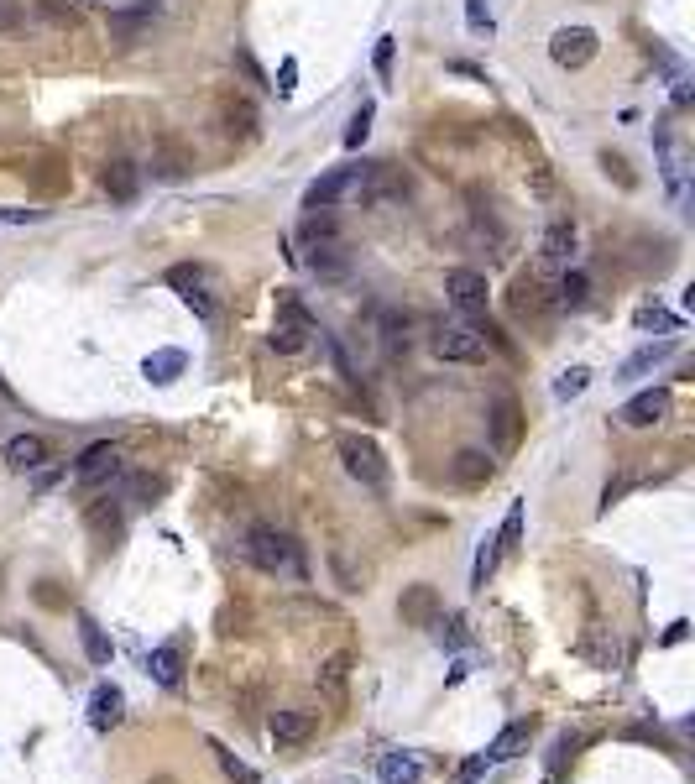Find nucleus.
Segmentation results:
<instances>
[{
  "instance_id": "1",
  "label": "nucleus",
  "mask_w": 695,
  "mask_h": 784,
  "mask_svg": "<svg viewBox=\"0 0 695 784\" xmlns=\"http://www.w3.org/2000/svg\"><path fill=\"white\" fill-rule=\"evenodd\" d=\"M246 560L257 565L262 575H277V581H309V560H304V544H298L288 528H272V523H257L246 534Z\"/></svg>"
},
{
  "instance_id": "2",
  "label": "nucleus",
  "mask_w": 695,
  "mask_h": 784,
  "mask_svg": "<svg viewBox=\"0 0 695 784\" xmlns=\"http://www.w3.org/2000/svg\"><path fill=\"white\" fill-rule=\"evenodd\" d=\"M377 178L372 163H351V168H330L324 178L309 183V194H304V210H335L340 199H356L366 194V183Z\"/></svg>"
},
{
  "instance_id": "3",
  "label": "nucleus",
  "mask_w": 695,
  "mask_h": 784,
  "mask_svg": "<svg viewBox=\"0 0 695 784\" xmlns=\"http://www.w3.org/2000/svg\"><path fill=\"white\" fill-rule=\"evenodd\" d=\"M340 466H345V476L351 481H361L366 492H387V460H382V450L366 440V434H340Z\"/></svg>"
},
{
  "instance_id": "4",
  "label": "nucleus",
  "mask_w": 695,
  "mask_h": 784,
  "mask_svg": "<svg viewBox=\"0 0 695 784\" xmlns=\"http://www.w3.org/2000/svg\"><path fill=\"white\" fill-rule=\"evenodd\" d=\"M429 351L450 366H481L486 361V335L476 325H434Z\"/></svg>"
},
{
  "instance_id": "5",
  "label": "nucleus",
  "mask_w": 695,
  "mask_h": 784,
  "mask_svg": "<svg viewBox=\"0 0 695 784\" xmlns=\"http://www.w3.org/2000/svg\"><path fill=\"white\" fill-rule=\"evenodd\" d=\"M168 288L189 304L199 319H215V272L210 267H199V262H178V267H168Z\"/></svg>"
},
{
  "instance_id": "6",
  "label": "nucleus",
  "mask_w": 695,
  "mask_h": 784,
  "mask_svg": "<svg viewBox=\"0 0 695 784\" xmlns=\"http://www.w3.org/2000/svg\"><path fill=\"white\" fill-rule=\"evenodd\" d=\"M309 335H314V319H309V314H304V309H298L293 298H288V304L277 309V319H272V335H267V345H272L277 356H298V351H304V345H309Z\"/></svg>"
},
{
  "instance_id": "7",
  "label": "nucleus",
  "mask_w": 695,
  "mask_h": 784,
  "mask_svg": "<svg viewBox=\"0 0 695 784\" xmlns=\"http://www.w3.org/2000/svg\"><path fill=\"white\" fill-rule=\"evenodd\" d=\"M445 293H450V304L466 314V319H486V304H492V288H486V278L481 272H471V267H455V272H445Z\"/></svg>"
},
{
  "instance_id": "8",
  "label": "nucleus",
  "mask_w": 695,
  "mask_h": 784,
  "mask_svg": "<svg viewBox=\"0 0 695 784\" xmlns=\"http://www.w3.org/2000/svg\"><path fill=\"white\" fill-rule=\"evenodd\" d=\"M596 53H601V37L591 27H560L549 37V58L560 68H586Z\"/></svg>"
},
{
  "instance_id": "9",
  "label": "nucleus",
  "mask_w": 695,
  "mask_h": 784,
  "mask_svg": "<svg viewBox=\"0 0 695 784\" xmlns=\"http://www.w3.org/2000/svg\"><path fill=\"white\" fill-rule=\"evenodd\" d=\"M486 434H492L497 450H513L523 440V413H518L513 392H497V398L486 403Z\"/></svg>"
},
{
  "instance_id": "10",
  "label": "nucleus",
  "mask_w": 695,
  "mask_h": 784,
  "mask_svg": "<svg viewBox=\"0 0 695 784\" xmlns=\"http://www.w3.org/2000/svg\"><path fill=\"white\" fill-rule=\"evenodd\" d=\"M664 413H669V387H648V392H638V398L617 413V419L628 429H654Z\"/></svg>"
},
{
  "instance_id": "11",
  "label": "nucleus",
  "mask_w": 695,
  "mask_h": 784,
  "mask_svg": "<svg viewBox=\"0 0 695 784\" xmlns=\"http://www.w3.org/2000/svg\"><path fill=\"white\" fill-rule=\"evenodd\" d=\"M115 471H121V450H115L110 440L89 445V450L74 460V476L84 481V487H95V481H105V476H115Z\"/></svg>"
},
{
  "instance_id": "12",
  "label": "nucleus",
  "mask_w": 695,
  "mask_h": 784,
  "mask_svg": "<svg viewBox=\"0 0 695 784\" xmlns=\"http://www.w3.org/2000/svg\"><path fill=\"white\" fill-rule=\"evenodd\" d=\"M450 476H455V487H486L497 476V460H492V450H460L450 460Z\"/></svg>"
},
{
  "instance_id": "13",
  "label": "nucleus",
  "mask_w": 695,
  "mask_h": 784,
  "mask_svg": "<svg viewBox=\"0 0 695 784\" xmlns=\"http://www.w3.org/2000/svg\"><path fill=\"white\" fill-rule=\"evenodd\" d=\"M6 466L21 471V476H32L37 466H48V440H42V434H11V440H6Z\"/></svg>"
},
{
  "instance_id": "14",
  "label": "nucleus",
  "mask_w": 695,
  "mask_h": 784,
  "mask_svg": "<svg viewBox=\"0 0 695 784\" xmlns=\"http://www.w3.org/2000/svg\"><path fill=\"white\" fill-rule=\"evenodd\" d=\"M84 523H89V534H100V539H121V528H126L121 497H95L84 507Z\"/></svg>"
},
{
  "instance_id": "15",
  "label": "nucleus",
  "mask_w": 695,
  "mask_h": 784,
  "mask_svg": "<svg viewBox=\"0 0 695 784\" xmlns=\"http://www.w3.org/2000/svg\"><path fill=\"white\" fill-rule=\"evenodd\" d=\"M309 272H314V278H324V283H335V278L351 272V257H345L340 241H319V246H309Z\"/></svg>"
},
{
  "instance_id": "16",
  "label": "nucleus",
  "mask_w": 695,
  "mask_h": 784,
  "mask_svg": "<svg viewBox=\"0 0 695 784\" xmlns=\"http://www.w3.org/2000/svg\"><path fill=\"white\" fill-rule=\"evenodd\" d=\"M528 737H534V722H507L502 732H497V743L486 748V764H507V758H518V753H528Z\"/></svg>"
},
{
  "instance_id": "17",
  "label": "nucleus",
  "mask_w": 695,
  "mask_h": 784,
  "mask_svg": "<svg viewBox=\"0 0 695 784\" xmlns=\"http://www.w3.org/2000/svg\"><path fill=\"white\" fill-rule=\"evenodd\" d=\"M309 732H314V717H309V711H272V743H277V748L309 743Z\"/></svg>"
},
{
  "instance_id": "18",
  "label": "nucleus",
  "mask_w": 695,
  "mask_h": 784,
  "mask_svg": "<svg viewBox=\"0 0 695 784\" xmlns=\"http://www.w3.org/2000/svg\"><path fill=\"white\" fill-rule=\"evenodd\" d=\"M121 717H126V696L115 685H100L95 701H89V722H95L100 732H110V727H121Z\"/></svg>"
},
{
  "instance_id": "19",
  "label": "nucleus",
  "mask_w": 695,
  "mask_h": 784,
  "mask_svg": "<svg viewBox=\"0 0 695 784\" xmlns=\"http://www.w3.org/2000/svg\"><path fill=\"white\" fill-rule=\"evenodd\" d=\"M147 675L157 680V685H178L183 680V643H162V649H152V659H147Z\"/></svg>"
},
{
  "instance_id": "20",
  "label": "nucleus",
  "mask_w": 695,
  "mask_h": 784,
  "mask_svg": "<svg viewBox=\"0 0 695 784\" xmlns=\"http://www.w3.org/2000/svg\"><path fill=\"white\" fill-rule=\"evenodd\" d=\"M100 189H105L115 204H131V199H136V189H142V178H136V168H131V163H105Z\"/></svg>"
},
{
  "instance_id": "21",
  "label": "nucleus",
  "mask_w": 695,
  "mask_h": 784,
  "mask_svg": "<svg viewBox=\"0 0 695 784\" xmlns=\"http://www.w3.org/2000/svg\"><path fill=\"white\" fill-rule=\"evenodd\" d=\"M183 366H189V356H183V351H152V356L142 361V377H147L152 387H168V382L183 377Z\"/></svg>"
},
{
  "instance_id": "22",
  "label": "nucleus",
  "mask_w": 695,
  "mask_h": 784,
  "mask_svg": "<svg viewBox=\"0 0 695 784\" xmlns=\"http://www.w3.org/2000/svg\"><path fill=\"white\" fill-rule=\"evenodd\" d=\"M680 345L675 340H659V345H643V351H633L628 361H622V382H633V377H643V372H654V366H664L669 356H675Z\"/></svg>"
},
{
  "instance_id": "23",
  "label": "nucleus",
  "mask_w": 695,
  "mask_h": 784,
  "mask_svg": "<svg viewBox=\"0 0 695 784\" xmlns=\"http://www.w3.org/2000/svg\"><path fill=\"white\" fill-rule=\"evenodd\" d=\"M377 779L382 784H419L424 769H419V758H413V753H382L377 758Z\"/></svg>"
},
{
  "instance_id": "24",
  "label": "nucleus",
  "mask_w": 695,
  "mask_h": 784,
  "mask_svg": "<svg viewBox=\"0 0 695 784\" xmlns=\"http://www.w3.org/2000/svg\"><path fill=\"white\" fill-rule=\"evenodd\" d=\"M345 680H351V654H330V659L319 664V690H324V696L340 701L345 696Z\"/></svg>"
},
{
  "instance_id": "25",
  "label": "nucleus",
  "mask_w": 695,
  "mask_h": 784,
  "mask_svg": "<svg viewBox=\"0 0 695 784\" xmlns=\"http://www.w3.org/2000/svg\"><path fill=\"white\" fill-rule=\"evenodd\" d=\"M570 251H575V225L570 220H554L544 230V262H570Z\"/></svg>"
},
{
  "instance_id": "26",
  "label": "nucleus",
  "mask_w": 695,
  "mask_h": 784,
  "mask_svg": "<svg viewBox=\"0 0 695 784\" xmlns=\"http://www.w3.org/2000/svg\"><path fill=\"white\" fill-rule=\"evenodd\" d=\"M79 643H84L89 664H110V654H115V649H110V638L100 633V622H95V617H84V612H79Z\"/></svg>"
},
{
  "instance_id": "27",
  "label": "nucleus",
  "mask_w": 695,
  "mask_h": 784,
  "mask_svg": "<svg viewBox=\"0 0 695 784\" xmlns=\"http://www.w3.org/2000/svg\"><path fill=\"white\" fill-rule=\"evenodd\" d=\"M429 628H434V638L445 643V649H471V638H476L466 617H434Z\"/></svg>"
},
{
  "instance_id": "28",
  "label": "nucleus",
  "mask_w": 695,
  "mask_h": 784,
  "mask_svg": "<svg viewBox=\"0 0 695 784\" xmlns=\"http://www.w3.org/2000/svg\"><path fill=\"white\" fill-rule=\"evenodd\" d=\"M586 298H591V278H586V272H565L560 293H554V309H581Z\"/></svg>"
},
{
  "instance_id": "29",
  "label": "nucleus",
  "mask_w": 695,
  "mask_h": 784,
  "mask_svg": "<svg viewBox=\"0 0 695 784\" xmlns=\"http://www.w3.org/2000/svg\"><path fill=\"white\" fill-rule=\"evenodd\" d=\"M403 617L419 622V628H429V622H434V586H413L403 596Z\"/></svg>"
},
{
  "instance_id": "30",
  "label": "nucleus",
  "mask_w": 695,
  "mask_h": 784,
  "mask_svg": "<svg viewBox=\"0 0 695 784\" xmlns=\"http://www.w3.org/2000/svg\"><path fill=\"white\" fill-rule=\"evenodd\" d=\"M210 753L220 758V769H225V779H230V784H262V774L251 769V764H241V758L230 753L225 743H210Z\"/></svg>"
},
{
  "instance_id": "31",
  "label": "nucleus",
  "mask_w": 695,
  "mask_h": 784,
  "mask_svg": "<svg viewBox=\"0 0 695 784\" xmlns=\"http://www.w3.org/2000/svg\"><path fill=\"white\" fill-rule=\"evenodd\" d=\"M225 131L230 136H257V110H251V100H230L225 105Z\"/></svg>"
},
{
  "instance_id": "32",
  "label": "nucleus",
  "mask_w": 695,
  "mask_h": 784,
  "mask_svg": "<svg viewBox=\"0 0 695 784\" xmlns=\"http://www.w3.org/2000/svg\"><path fill=\"white\" fill-rule=\"evenodd\" d=\"M497 539H481V549H476V565H471V586L476 591H486V581H492V570H497Z\"/></svg>"
},
{
  "instance_id": "33",
  "label": "nucleus",
  "mask_w": 695,
  "mask_h": 784,
  "mask_svg": "<svg viewBox=\"0 0 695 784\" xmlns=\"http://www.w3.org/2000/svg\"><path fill=\"white\" fill-rule=\"evenodd\" d=\"M298 236H304L309 246H319V241H340V225H335L330 215H319V210H309V220L298 225Z\"/></svg>"
},
{
  "instance_id": "34",
  "label": "nucleus",
  "mask_w": 695,
  "mask_h": 784,
  "mask_svg": "<svg viewBox=\"0 0 695 784\" xmlns=\"http://www.w3.org/2000/svg\"><path fill=\"white\" fill-rule=\"evenodd\" d=\"M586 387H591V372L586 366H570V372H560V382H554V398L570 403V398H581Z\"/></svg>"
},
{
  "instance_id": "35",
  "label": "nucleus",
  "mask_w": 695,
  "mask_h": 784,
  "mask_svg": "<svg viewBox=\"0 0 695 784\" xmlns=\"http://www.w3.org/2000/svg\"><path fill=\"white\" fill-rule=\"evenodd\" d=\"M523 544V502L507 507V518H502V534H497V549H518Z\"/></svg>"
},
{
  "instance_id": "36",
  "label": "nucleus",
  "mask_w": 695,
  "mask_h": 784,
  "mask_svg": "<svg viewBox=\"0 0 695 784\" xmlns=\"http://www.w3.org/2000/svg\"><path fill=\"white\" fill-rule=\"evenodd\" d=\"M366 131H372V105H361V110L351 115V126H345V147H361Z\"/></svg>"
},
{
  "instance_id": "37",
  "label": "nucleus",
  "mask_w": 695,
  "mask_h": 784,
  "mask_svg": "<svg viewBox=\"0 0 695 784\" xmlns=\"http://www.w3.org/2000/svg\"><path fill=\"white\" fill-rule=\"evenodd\" d=\"M48 210H16V204H0V225H37Z\"/></svg>"
},
{
  "instance_id": "38",
  "label": "nucleus",
  "mask_w": 695,
  "mask_h": 784,
  "mask_svg": "<svg viewBox=\"0 0 695 784\" xmlns=\"http://www.w3.org/2000/svg\"><path fill=\"white\" fill-rule=\"evenodd\" d=\"M131 497H136V507L152 502V497H162V481H157V476H136V481H131Z\"/></svg>"
},
{
  "instance_id": "39",
  "label": "nucleus",
  "mask_w": 695,
  "mask_h": 784,
  "mask_svg": "<svg viewBox=\"0 0 695 784\" xmlns=\"http://www.w3.org/2000/svg\"><path fill=\"white\" fill-rule=\"evenodd\" d=\"M152 173H157V178H183V157H178V152L152 157Z\"/></svg>"
},
{
  "instance_id": "40",
  "label": "nucleus",
  "mask_w": 695,
  "mask_h": 784,
  "mask_svg": "<svg viewBox=\"0 0 695 784\" xmlns=\"http://www.w3.org/2000/svg\"><path fill=\"white\" fill-rule=\"evenodd\" d=\"M654 325H659V330H675L680 319H669L664 309H638V330H654Z\"/></svg>"
},
{
  "instance_id": "41",
  "label": "nucleus",
  "mask_w": 695,
  "mask_h": 784,
  "mask_svg": "<svg viewBox=\"0 0 695 784\" xmlns=\"http://www.w3.org/2000/svg\"><path fill=\"white\" fill-rule=\"evenodd\" d=\"M403 345H408V319L387 314V351H403Z\"/></svg>"
},
{
  "instance_id": "42",
  "label": "nucleus",
  "mask_w": 695,
  "mask_h": 784,
  "mask_svg": "<svg viewBox=\"0 0 695 784\" xmlns=\"http://www.w3.org/2000/svg\"><path fill=\"white\" fill-rule=\"evenodd\" d=\"M392 53H398V37H382L377 42V74L382 79H392Z\"/></svg>"
},
{
  "instance_id": "43",
  "label": "nucleus",
  "mask_w": 695,
  "mask_h": 784,
  "mask_svg": "<svg viewBox=\"0 0 695 784\" xmlns=\"http://www.w3.org/2000/svg\"><path fill=\"white\" fill-rule=\"evenodd\" d=\"M293 79H298V63L288 58L283 68H277V84H272V89H277V95H293Z\"/></svg>"
},
{
  "instance_id": "44",
  "label": "nucleus",
  "mask_w": 695,
  "mask_h": 784,
  "mask_svg": "<svg viewBox=\"0 0 695 784\" xmlns=\"http://www.w3.org/2000/svg\"><path fill=\"white\" fill-rule=\"evenodd\" d=\"M37 6H42V11H48L53 21H74V16H79L74 6H68V0H37Z\"/></svg>"
},
{
  "instance_id": "45",
  "label": "nucleus",
  "mask_w": 695,
  "mask_h": 784,
  "mask_svg": "<svg viewBox=\"0 0 695 784\" xmlns=\"http://www.w3.org/2000/svg\"><path fill=\"white\" fill-rule=\"evenodd\" d=\"M236 63H241V74H246V79H251V84H267V74H262V68H257V58H251V53H246V48H241V53H236Z\"/></svg>"
},
{
  "instance_id": "46",
  "label": "nucleus",
  "mask_w": 695,
  "mask_h": 784,
  "mask_svg": "<svg viewBox=\"0 0 695 784\" xmlns=\"http://www.w3.org/2000/svg\"><path fill=\"white\" fill-rule=\"evenodd\" d=\"M481 769H486V753H476L471 764H460V774H455V779H460V784H471V779H476Z\"/></svg>"
},
{
  "instance_id": "47",
  "label": "nucleus",
  "mask_w": 695,
  "mask_h": 784,
  "mask_svg": "<svg viewBox=\"0 0 695 784\" xmlns=\"http://www.w3.org/2000/svg\"><path fill=\"white\" fill-rule=\"evenodd\" d=\"M466 16H471V27H476V32L492 27V21H486V11H481V0H466Z\"/></svg>"
},
{
  "instance_id": "48",
  "label": "nucleus",
  "mask_w": 695,
  "mask_h": 784,
  "mask_svg": "<svg viewBox=\"0 0 695 784\" xmlns=\"http://www.w3.org/2000/svg\"><path fill=\"white\" fill-rule=\"evenodd\" d=\"M690 633V622H669V633H664V643H680Z\"/></svg>"
},
{
  "instance_id": "49",
  "label": "nucleus",
  "mask_w": 695,
  "mask_h": 784,
  "mask_svg": "<svg viewBox=\"0 0 695 784\" xmlns=\"http://www.w3.org/2000/svg\"><path fill=\"white\" fill-rule=\"evenodd\" d=\"M11 21H16V16H11V6H6V0H0V32H6Z\"/></svg>"
}]
</instances>
